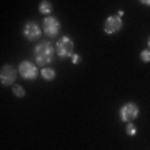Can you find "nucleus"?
Segmentation results:
<instances>
[{"instance_id":"obj_1","label":"nucleus","mask_w":150,"mask_h":150,"mask_svg":"<svg viewBox=\"0 0 150 150\" xmlns=\"http://www.w3.org/2000/svg\"><path fill=\"white\" fill-rule=\"evenodd\" d=\"M55 55V47L52 45V42L48 40H43V42H38L33 48V57H35V64L40 65V67H47L52 60H54Z\"/></svg>"},{"instance_id":"obj_2","label":"nucleus","mask_w":150,"mask_h":150,"mask_svg":"<svg viewBox=\"0 0 150 150\" xmlns=\"http://www.w3.org/2000/svg\"><path fill=\"white\" fill-rule=\"evenodd\" d=\"M74 47H75L74 40H72L69 35H64V37H60L59 40H57L55 52H57V55H59L60 59H67V57H72V55L75 54Z\"/></svg>"},{"instance_id":"obj_3","label":"nucleus","mask_w":150,"mask_h":150,"mask_svg":"<svg viewBox=\"0 0 150 150\" xmlns=\"http://www.w3.org/2000/svg\"><path fill=\"white\" fill-rule=\"evenodd\" d=\"M140 113V108L137 103L134 102H127L123 103L122 107H120V110H118V117H120V120H122L123 123H130L134 122L135 118L139 117Z\"/></svg>"},{"instance_id":"obj_4","label":"nucleus","mask_w":150,"mask_h":150,"mask_svg":"<svg viewBox=\"0 0 150 150\" xmlns=\"http://www.w3.org/2000/svg\"><path fill=\"white\" fill-rule=\"evenodd\" d=\"M18 74L25 80H35L38 77V69L37 65L33 62H30V60H22L18 64Z\"/></svg>"},{"instance_id":"obj_5","label":"nucleus","mask_w":150,"mask_h":150,"mask_svg":"<svg viewBox=\"0 0 150 150\" xmlns=\"http://www.w3.org/2000/svg\"><path fill=\"white\" fill-rule=\"evenodd\" d=\"M60 22H59V18L57 17H54V15H48V17H45L43 18V23H42V28H43V33L47 35V37H57L60 33Z\"/></svg>"},{"instance_id":"obj_6","label":"nucleus","mask_w":150,"mask_h":150,"mask_svg":"<svg viewBox=\"0 0 150 150\" xmlns=\"http://www.w3.org/2000/svg\"><path fill=\"white\" fill-rule=\"evenodd\" d=\"M123 27V20L120 15H108L103 22V32L107 35H115L122 30Z\"/></svg>"},{"instance_id":"obj_7","label":"nucleus","mask_w":150,"mask_h":150,"mask_svg":"<svg viewBox=\"0 0 150 150\" xmlns=\"http://www.w3.org/2000/svg\"><path fill=\"white\" fill-rule=\"evenodd\" d=\"M42 28H40V25H38L37 22H27L25 25H23V30H22V33H23V37L27 38L28 42H37L38 38L42 37Z\"/></svg>"},{"instance_id":"obj_8","label":"nucleus","mask_w":150,"mask_h":150,"mask_svg":"<svg viewBox=\"0 0 150 150\" xmlns=\"http://www.w3.org/2000/svg\"><path fill=\"white\" fill-rule=\"evenodd\" d=\"M17 79V69L13 65H4L0 70V83L4 87H10L15 83Z\"/></svg>"},{"instance_id":"obj_9","label":"nucleus","mask_w":150,"mask_h":150,"mask_svg":"<svg viewBox=\"0 0 150 150\" xmlns=\"http://www.w3.org/2000/svg\"><path fill=\"white\" fill-rule=\"evenodd\" d=\"M38 12L42 13V15H52V12H54V5L48 2V0H42L40 2V5H38Z\"/></svg>"},{"instance_id":"obj_10","label":"nucleus","mask_w":150,"mask_h":150,"mask_svg":"<svg viewBox=\"0 0 150 150\" xmlns=\"http://www.w3.org/2000/svg\"><path fill=\"white\" fill-rule=\"evenodd\" d=\"M40 75H42L43 80L50 82V80H54V79H55V75H57V74H55L54 69H50V67H43V69L40 70Z\"/></svg>"},{"instance_id":"obj_11","label":"nucleus","mask_w":150,"mask_h":150,"mask_svg":"<svg viewBox=\"0 0 150 150\" xmlns=\"http://www.w3.org/2000/svg\"><path fill=\"white\" fill-rule=\"evenodd\" d=\"M12 92H13V95H15L17 98H23V97H25V88L22 85H13L12 87Z\"/></svg>"},{"instance_id":"obj_12","label":"nucleus","mask_w":150,"mask_h":150,"mask_svg":"<svg viewBox=\"0 0 150 150\" xmlns=\"http://www.w3.org/2000/svg\"><path fill=\"white\" fill-rule=\"evenodd\" d=\"M125 134L129 135V137H134V135H137V127H135L134 122L127 123V129H125Z\"/></svg>"},{"instance_id":"obj_13","label":"nucleus","mask_w":150,"mask_h":150,"mask_svg":"<svg viewBox=\"0 0 150 150\" xmlns=\"http://www.w3.org/2000/svg\"><path fill=\"white\" fill-rule=\"evenodd\" d=\"M140 59H142V62H145V64H149L150 62V50L149 48H145V50L140 52Z\"/></svg>"},{"instance_id":"obj_14","label":"nucleus","mask_w":150,"mask_h":150,"mask_svg":"<svg viewBox=\"0 0 150 150\" xmlns=\"http://www.w3.org/2000/svg\"><path fill=\"white\" fill-rule=\"evenodd\" d=\"M79 62H80V55L74 54V55H72V64H79Z\"/></svg>"},{"instance_id":"obj_15","label":"nucleus","mask_w":150,"mask_h":150,"mask_svg":"<svg viewBox=\"0 0 150 150\" xmlns=\"http://www.w3.org/2000/svg\"><path fill=\"white\" fill-rule=\"evenodd\" d=\"M140 4H144V5H147V7H150V0H142Z\"/></svg>"},{"instance_id":"obj_16","label":"nucleus","mask_w":150,"mask_h":150,"mask_svg":"<svg viewBox=\"0 0 150 150\" xmlns=\"http://www.w3.org/2000/svg\"><path fill=\"white\" fill-rule=\"evenodd\" d=\"M149 50H150V37H149Z\"/></svg>"}]
</instances>
